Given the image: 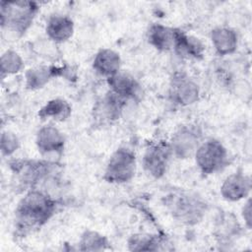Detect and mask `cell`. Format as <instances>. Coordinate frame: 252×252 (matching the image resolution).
Returning <instances> with one entry per match:
<instances>
[{
  "instance_id": "cell-1",
  "label": "cell",
  "mask_w": 252,
  "mask_h": 252,
  "mask_svg": "<svg viewBox=\"0 0 252 252\" xmlns=\"http://www.w3.org/2000/svg\"><path fill=\"white\" fill-rule=\"evenodd\" d=\"M56 201L42 189L25 192L15 210V229L25 236L42 227L55 215Z\"/></svg>"
},
{
  "instance_id": "cell-2",
  "label": "cell",
  "mask_w": 252,
  "mask_h": 252,
  "mask_svg": "<svg viewBox=\"0 0 252 252\" xmlns=\"http://www.w3.org/2000/svg\"><path fill=\"white\" fill-rule=\"evenodd\" d=\"M39 11L37 3L31 1H1L0 24L7 40L21 38L33 23Z\"/></svg>"
},
{
  "instance_id": "cell-3",
  "label": "cell",
  "mask_w": 252,
  "mask_h": 252,
  "mask_svg": "<svg viewBox=\"0 0 252 252\" xmlns=\"http://www.w3.org/2000/svg\"><path fill=\"white\" fill-rule=\"evenodd\" d=\"M164 206L172 219L184 225L198 224L208 210V204L202 197L188 192L168 194L164 198Z\"/></svg>"
},
{
  "instance_id": "cell-4",
  "label": "cell",
  "mask_w": 252,
  "mask_h": 252,
  "mask_svg": "<svg viewBox=\"0 0 252 252\" xmlns=\"http://www.w3.org/2000/svg\"><path fill=\"white\" fill-rule=\"evenodd\" d=\"M11 168L16 175L18 187L27 192L31 189H38V184L51 178L56 172L57 162L46 159H17L11 162Z\"/></svg>"
},
{
  "instance_id": "cell-5",
  "label": "cell",
  "mask_w": 252,
  "mask_h": 252,
  "mask_svg": "<svg viewBox=\"0 0 252 252\" xmlns=\"http://www.w3.org/2000/svg\"><path fill=\"white\" fill-rule=\"evenodd\" d=\"M136 170L135 153L126 147H121L109 157L104 168L103 179L111 184H124L134 178Z\"/></svg>"
},
{
  "instance_id": "cell-6",
  "label": "cell",
  "mask_w": 252,
  "mask_h": 252,
  "mask_svg": "<svg viewBox=\"0 0 252 252\" xmlns=\"http://www.w3.org/2000/svg\"><path fill=\"white\" fill-rule=\"evenodd\" d=\"M196 165L205 175L215 174L222 170L228 163V152L217 139H207L198 147L194 155Z\"/></svg>"
},
{
  "instance_id": "cell-7",
  "label": "cell",
  "mask_w": 252,
  "mask_h": 252,
  "mask_svg": "<svg viewBox=\"0 0 252 252\" xmlns=\"http://www.w3.org/2000/svg\"><path fill=\"white\" fill-rule=\"evenodd\" d=\"M203 140L202 131L197 125L186 124L180 126L168 142L172 158L178 159L193 158Z\"/></svg>"
},
{
  "instance_id": "cell-8",
  "label": "cell",
  "mask_w": 252,
  "mask_h": 252,
  "mask_svg": "<svg viewBox=\"0 0 252 252\" xmlns=\"http://www.w3.org/2000/svg\"><path fill=\"white\" fill-rule=\"evenodd\" d=\"M172 154L168 142H154L147 146L142 157V166L145 173L159 179L167 171Z\"/></svg>"
},
{
  "instance_id": "cell-9",
  "label": "cell",
  "mask_w": 252,
  "mask_h": 252,
  "mask_svg": "<svg viewBox=\"0 0 252 252\" xmlns=\"http://www.w3.org/2000/svg\"><path fill=\"white\" fill-rule=\"evenodd\" d=\"M65 144L64 134L52 124L44 125L36 132L35 145L43 159L57 162L64 153Z\"/></svg>"
},
{
  "instance_id": "cell-10",
  "label": "cell",
  "mask_w": 252,
  "mask_h": 252,
  "mask_svg": "<svg viewBox=\"0 0 252 252\" xmlns=\"http://www.w3.org/2000/svg\"><path fill=\"white\" fill-rule=\"evenodd\" d=\"M169 97L179 106H189L200 98V87L197 82L185 72H175L169 82Z\"/></svg>"
},
{
  "instance_id": "cell-11",
  "label": "cell",
  "mask_w": 252,
  "mask_h": 252,
  "mask_svg": "<svg viewBox=\"0 0 252 252\" xmlns=\"http://www.w3.org/2000/svg\"><path fill=\"white\" fill-rule=\"evenodd\" d=\"M126 100L108 91L98 98L92 109V118L96 126H108L116 122L122 115Z\"/></svg>"
},
{
  "instance_id": "cell-12",
  "label": "cell",
  "mask_w": 252,
  "mask_h": 252,
  "mask_svg": "<svg viewBox=\"0 0 252 252\" xmlns=\"http://www.w3.org/2000/svg\"><path fill=\"white\" fill-rule=\"evenodd\" d=\"M63 77L68 80L74 78L71 67L57 65H37L25 72V87L30 91L44 88L53 78Z\"/></svg>"
},
{
  "instance_id": "cell-13",
  "label": "cell",
  "mask_w": 252,
  "mask_h": 252,
  "mask_svg": "<svg viewBox=\"0 0 252 252\" xmlns=\"http://www.w3.org/2000/svg\"><path fill=\"white\" fill-rule=\"evenodd\" d=\"M252 188L249 175L237 171L227 175L222 181L220 193L227 202H239L249 197Z\"/></svg>"
},
{
  "instance_id": "cell-14",
  "label": "cell",
  "mask_w": 252,
  "mask_h": 252,
  "mask_svg": "<svg viewBox=\"0 0 252 252\" xmlns=\"http://www.w3.org/2000/svg\"><path fill=\"white\" fill-rule=\"evenodd\" d=\"M109 91L128 100L138 101L142 97V87L138 80L126 71L120 70L112 77L106 79Z\"/></svg>"
},
{
  "instance_id": "cell-15",
  "label": "cell",
  "mask_w": 252,
  "mask_h": 252,
  "mask_svg": "<svg viewBox=\"0 0 252 252\" xmlns=\"http://www.w3.org/2000/svg\"><path fill=\"white\" fill-rule=\"evenodd\" d=\"M172 51L183 59L200 60L204 57L205 46L198 37L175 28Z\"/></svg>"
},
{
  "instance_id": "cell-16",
  "label": "cell",
  "mask_w": 252,
  "mask_h": 252,
  "mask_svg": "<svg viewBox=\"0 0 252 252\" xmlns=\"http://www.w3.org/2000/svg\"><path fill=\"white\" fill-rule=\"evenodd\" d=\"M75 31L73 20L63 14H54L50 16L45 24V33L53 43H63L69 40Z\"/></svg>"
},
{
  "instance_id": "cell-17",
  "label": "cell",
  "mask_w": 252,
  "mask_h": 252,
  "mask_svg": "<svg viewBox=\"0 0 252 252\" xmlns=\"http://www.w3.org/2000/svg\"><path fill=\"white\" fill-rule=\"evenodd\" d=\"M210 39L217 54L227 56L233 54L238 46V34L232 28L219 26L210 32Z\"/></svg>"
},
{
  "instance_id": "cell-18",
  "label": "cell",
  "mask_w": 252,
  "mask_h": 252,
  "mask_svg": "<svg viewBox=\"0 0 252 252\" xmlns=\"http://www.w3.org/2000/svg\"><path fill=\"white\" fill-rule=\"evenodd\" d=\"M120 54L111 48H101L94 56L93 70L99 76L108 79L121 70Z\"/></svg>"
},
{
  "instance_id": "cell-19",
  "label": "cell",
  "mask_w": 252,
  "mask_h": 252,
  "mask_svg": "<svg viewBox=\"0 0 252 252\" xmlns=\"http://www.w3.org/2000/svg\"><path fill=\"white\" fill-rule=\"evenodd\" d=\"M175 28L162 24H153L147 32V39L151 46L160 52L172 51Z\"/></svg>"
},
{
  "instance_id": "cell-20",
  "label": "cell",
  "mask_w": 252,
  "mask_h": 252,
  "mask_svg": "<svg viewBox=\"0 0 252 252\" xmlns=\"http://www.w3.org/2000/svg\"><path fill=\"white\" fill-rule=\"evenodd\" d=\"M72 114L71 104L64 98L55 97L49 99L43 104L37 112V115L42 121L63 122L66 121Z\"/></svg>"
},
{
  "instance_id": "cell-21",
  "label": "cell",
  "mask_w": 252,
  "mask_h": 252,
  "mask_svg": "<svg viewBox=\"0 0 252 252\" xmlns=\"http://www.w3.org/2000/svg\"><path fill=\"white\" fill-rule=\"evenodd\" d=\"M127 246L131 251H158L163 249V240L156 234L139 232L128 238Z\"/></svg>"
},
{
  "instance_id": "cell-22",
  "label": "cell",
  "mask_w": 252,
  "mask_h": 252,
  "mask_svg": "<svg viewBox=\"0 0 252 252\" xmlns=\"http://www.w3.org/2000/svg\"><path fill=\"white\" fill-rule=\"evenodd\" d=\"M109 244V240L105 235L93 229H87L80 236L78 250L98 252L108 249Z\"/></svg>"
},
{
  "instance_id": "cell-23",
  "label": "cell",
  "mask_w": 252,
  "mask_h": 252,
  "mask_svg": "<svg viewBox=\"0 0 252 252\" xmlns=\"http://www.w3.org/2000/svg\"><path fill=\"white\" fill-rule=\"evenodd\" d=\"M25 68V62L20 53L14 49L5 50L0 57V71L2 77L16 75Z\"/></svg>"
},
{
  "instance_id": "cell-24",
  "label": "cell",
  "mask_w": 252,
  "mask_h": 252,
  "mask_svg": "<svg viewBox=\"0 0 252 252\" xmlns=\"http://www.w3.org/2000/svg\"><path fill=\"white\" fill-rule=\"evenodd\" d=\"M21 147V141L18 135L10 130H4L0 138V151L2 157H12Z\"/></svg>"
},
{
  "instance_id": "cell-25",
  "label": "cell",
  "mask_w": 252,
  "mask_h": 252,
  "mask_svg": "<svg viewBox=\"0 0 252 252\" xmlns=\"http://www.w3.org/2000/svg\"><path fill=\"white\" fill-rule=\"evenodd\" d=\"M220 223L218 227L219 230V237H220V240L224 241L226 240V237H232L235 233L237 234L238 232V222L235 221V220H230L229 216H228V220L227 217L224 216L222 218H220Z\"/></svg>"
},
{
  "instance_id": "cell-26",
  "label": "cell",
  "mask_w": 252,
  "mask_h": 252,
  "mask_svg": "<svg viewBox=\"0 0 252 252\" xmlns=\"http://www.w3.org/2000/svg\"><path fill=\"white\" fill-rule=\"evenodd\" d=\"M241 217L244 221V225L247 229L252 227V208H251V199L248 197L244 202V205L241 208Z\"/></svg>"
}]
</instances>
